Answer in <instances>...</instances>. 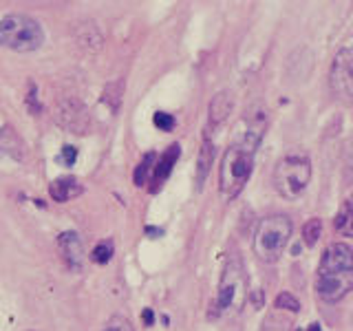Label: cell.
I'll return each instance as SVG.
<instances>
[{"label":"cell","instance_id":"6da1fadb","mask_svg":"<svg viewBox=\"0 0 353 331\" xmlns=\"http://www.w3.org/2000/svg\"><path fill=\"white\" fill-rule=\"evenodd\" d=\"M261 128H252L241 137V141H234L225 150L219 172V190L225 199H234L245 188L254 168V154L261 143Z\"/></svg>","mask_w":353,"mask_h":331},{"label":"cell","instance_id":"7c38bea8","mask_svg":"<svg viewBox=\"0 0 353 331\" xmlns=\"http://www.w3.org/2000/svg\"><path fill=\"white\" fill-rule=\"evenodd\" d=\"M49 194H51L53 201L66 203V201H71L73 197L82 194V185L75 177H60V179H55L49 185Z\"/></svg>","mask_w":353,"mask_h":331},{"label":"cell","instance_id":"9a60e30c","mask_svg":"<svg viewBox=\"0 0 353 331\" xmlns=\"http://www.w3.org/2000/svg\"><path fill=\"white\" fill-rule=\"evenodd\" d=\"M212 161H214V146L210 139H203L201 150H199V159H196V185L199 188L203 185L210 168H212Z\"/></svg>","mask_w":353,"mask_h":331},{"label":"cell","instance_id":"30bf717a","mask_svg":"<svg viewBox=\"0 0 353 331\" xmlns=\"http://www.w3.org/2000/svg\"><path fill=\"white\" fill-rule=\"evenodd\" d=\"M329 270H353V248H349L347 243H331L323 252L318 265V272Z\"/></svg>","mask_w":353,"mask_h":331},{"label":"cell","instance_id":"44dd1931","mask_svg":"<svg viewBox=\"0 0 353 331\" xmlns=\"http://www.w3.org/2000/svg\"><path fill=\"white\" fill-rule=\"evenodd\" d=\"M104 331H135V329H132L128 318H124V316H110L106 327H104Z\"/></svg>","mask_w":353,"mask_h":331},{"label":"cell","instance_id":"ffe728a7","mask_svg":"<svg viewBox=\"0 0 353 331\" xmlns=\"http://www.w3.org/2000/svg\"><path fill=\"white\" fill-rule=\"evenodd\" d=\"M276 307L279 309H287V312H298L301 309V303H298V298L294 296V294H290V292H283V294H279V298H276Z\"/></svg>","mask_w":353,"mask_h":331},{"label":"cell","instance_id":"277c9868","mask_svg":"<svg viewBox=\"0 0 353 331\" xmlns=\"http://www.w3.org/2000/svg\"><path fill=\"white\" fill-rule=\"evenodd\" d=\"M312 181V163L303 157H285L274 168V188L283 199L301 197Z\"/></svg>","mask_w":353,"mask_h":331},{"label":"cell","instance_id":"8992f818","mask_svg":"<svg viewBox=\"0 0 353 331\" xmlns=\"http://www.w3.org/2000/svg\"><path fill=\"white\" fill-rule=\"evenodd\" d=\"M331 91L345 104H353V44L338 51L334 64H331Z\"/></svg>","mask_w":353,"mask_h":331},{"label":"cell","instance_id":"2e32d148","mask_svg":"<svg viewBox=\"0 0 353 331\" xmlns=\"http://www.w3.org/2000/svg\"><path fill=\"white\" fill-rule=\"evenodd\" d=\"M336 232L342 237H353V203L347 201L342 203V208L338 210V214L334 219Z\"/></svg>","mask_w":353,"mask_h":331},{"label":"cell","instance_id":"cb8c5ba5","mask_svg":"<svg viewBox=\"0 0 353 331\" xmlns=\"http://www.w3.org/2000/svg\"><path fill=\"white\" fill-rule=\"evenodd\" d=\"M141 318H143V323H146V325H152V320H154V316H152L150 309H146V312L141 314Z\"/></svg>","mask_w":353,"mask_h":331},{"label":"cell","instance_id":"8fae6325","mask_svg":"<svg viewBox=\"0 0 353 331\" xmlns=\"http://www.w3.org/2000/svg\"><path fill=\"white\" fill-rule=\"evenodd\" d=\"M22 154H25V143L18 137V132L11 126L0 128V159L20 161Z\"/></svg>","mask_w":353,"mask_h":331},{"label":"cell","instance_id":"d4e9b609","mask_svg":"<svg viewBox=\"0 0 353 331\" xmlns=\"http://www.w3.org/2000/svg\"><path fill=\"white\" fill-rule=\"evenodd\" d=\"M309 331H320V325H318V323H314L312 327H309Z\"/></svg>","mask_w":353,"mask_h":331},{"label":"cell","instance_id":"d6986e66","mask_svg":"<svg viewBox=\"0 0 353 331\" xmlns=\"http://www.w3.org/2000/svg\"><path fill=\"white\" fill-rule=\"evenodd\" d=\"M110 259H113V243H110V241L97 243L95 250H93V261L99 263V265H106Z\"/></svg>","mask_w":353,"mask_h":331},{"label":"cell","instance_id":"7402d4cb","mask_svg":"<svg viewBox=\"0 0 353 331\" xmlns=\"http://www.w3.org/2000/svg\"><path fill=\"white\" fill-rule=\"evenodd\" d=\"M152 124L159 130H172L174 128V117L170 113H163V110H157L152 117Z\"/></svg>","mask_w":353,"mask_h":331},{"label":"cell","instance_id":"4fadbf2b","mask_svg":"<svg viewBox=\"0 0 353 331\" xmlns=\"http://www.w3.org/2000/svg\"><path fill=\"white\" fill-rule=\"evenodd\" d=\"M232 108H234V99L228 91H221L210 102V126H219L230 117Z\"/></svg>","mask_w":353,"mask_h":331},{"label":"cell","instance_id":"e0dca14e","mask_svg":"<svg viewBox=\"0 0 353 331\" xmlns=\"http://www.w3.org/2000/svg\"><path fill=\"white\" fill-rule=\"evenodd\" d=\"M320 234H323V221L320 219H309L307 223L303 225V241L307 248H314Z\"/></svg>","mask_w":353,"mask_h":331},{"label":"cell","instance_id":"ac0fdd59","mask_svg":"<svg viewBox=\"0 0 353 331\" xmlns=\"http://www.w3.org/2000/svg\"><path fill=\"white\" fill-rule=\"evenodd\" d=\"M154 159H157V157H154V152H148L146 157L141 159V163L137 166V170H135V183H137V185H143V183H146L148 172L154 170Z\"/></svg>","mask_w":353,"mask_h":331},{"label":"cell","instance_id":"603a6c76","mask_svg":"<svg viewBox=\"0 0 353 331\" xmlns=\"http://www.w3.org/2000/svg\"><path fill=\"white\" fill-rule=\"evenodd\" d=\"M77 159V148L75 146H64L62 152L58 154V161H62L64 166H73Z\"/></svg>","mask_w":353,"mask_h":331},{"label":"cell","instance_id":"ba28073f","mask_svg":"<svg viewBox=\"0 0 353 331\" xmlns=\"http://www.w3.org/2000/svg\"><path fill=\"white\" fill-rule=\"evenodd\" d=\"M55 121L69 132H86L88 126H91V115H88L86 106L80 99L69 97L62 99L58 108H55Z\"/></svg>","mask_w":353,"mask_h":331},{"label":"cell","instance_id":"9c48e42d","mask_svg":"<svg viewBox=\"0 0 353 331\" xmlns=\"http://www.w3.org/2000/svg\"><path fill=\"white\" fill-rule=\"evenodd\" d=\"M58 250L64 259V265L71 272H82L84 268V245L77 232H62L58 237Z\"/></svg>","mask_w":353,"mask_h":331},{"label":"cell","instance_id":"5b68a950","mask_svg":"<svg viewBox=\"0 0 353 331\" xmlns=\"http://www.w3.org/2000/svg\"><path fill=\"white\" fill-rule=\"evenodd\" d=\"M243 290H245V272H243V265L236 261H230L221 276V285H219V294L214 301L216 314H225L228 309L239 305L243 301Z\"/></svg>","mask_w":353,"mask_h":331},{"label":"cell","instance_id":"5bb4252c","mask_svg":"<svg viewBox=\"0 0 353 331\" xmlns=\"http://www.w3.org/2000/svg\"><path fill=\"white\" fill-rule=\"evenodd\" d=\"M179 152H181L179 143H172V146L161 154V159L157 161V166H154V170H152V183H154V188L161 185L165 179H168V174L172 172L176 159H179Z\"/></svg>","mask_w":353,"mask_h":331},{"label":"cell","instance_id":"3957f363","mask_svg":"<svg viewBox=\"0 0 353 331\" xmlns=\"http://www.w3.org/2000/svg\"><path fill=\"white\" fill-rule=\"evenodd\" d=\"M292 237V221L285 214H274L263 219L254 234V254L265 263H276L281 259Z\"/></svg>","mask_w":353,"mask_h":331},{"label":"cell","instance_id":"7a4b0ae2","mask_svg":"<svg viewBox=\"0 0 353 331\" xmlns=\"http://www.w3.org/2000/svg\"><path fill=\"white\" fill-rule=\"evenodd\" d=\"M44 29L27 14H9L0 20V44L11 51L29 53L42 47Z\"/></svg>","mask_w":353,"mask_h":331},{"label":"cell","instance_id":"52a82bcc","mask_svg":"<svg viewBox=\"0 0 353 331\" xmlns=\"http://www.w3.org/2000/svg\"><path fill=\"white\" fill-rule=\"evenodd\" d=\"M353 290V270H329L316 274V292L325 303H338Z\"/></svg>","mask_w":353,"mask_h":331}]
</instances>
